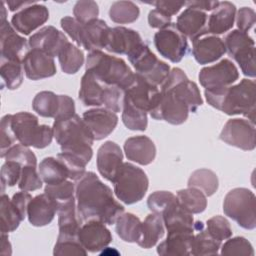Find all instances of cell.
<instances>
[{"label": "cell", "instance_id": "cell-46", "mask_svg": "<svg viewBox=\"0 0 256 256\" xmlns=\"http://www.w3.org/2000/svg\"><path fill=\"white\" fill-rule=\"evenodd\" d=\"M44 192L57 203V206L76 198V186L74 183L67 180L59 184L46 185Z\"/></svg>", "mask_w": 256, "mask_h": 256}, {"label": "cell", "instance_id": "cell-30", "mask_svg": "<svg viewBox=\"0 0 256 256\" xmlns=\"http://www.w3.org/2000/svg\"><path fill=\"white\" fill-rule=\"evenodd\" d=\"M107 88L108 86L97 79L91 72L86 71L81 79L79 98L85 106H102Z\"/></svg>", "mask_w": 256, "mask_h": 256}, {"label": "cell", "instance_id": "cell-12", "mask_svg": "<svg viewBox=\"0 0 256 256\" xmlns=\"http://www.w3.org/2000/svg\"><path fill=\"white\" fill-rule=\"evenodd\" d=\"M154 45L161 56L173 63H179L188 52L187 38L171 23L154 36Z\"/></svg>", "mask_w": 256, "mask_h": 256}, {"label": "cell", "instance_id": "cell-18", "mask_svg": "<svg viewBox=\"0 0 256 256\" xmlns=\"http://www.w3.org/2000/svg\"><path fill=\"white\" fill-rule=\"evenodd\" d=\"M49 19V11L45 5L32 4L17 12L11 20L14 29L23 34L30 35L44 25Z\"/></svg>", "mask_w": 256, "mask_h": 256}, {"label": "cell", "instance_id": "cell-51", "mask_svg": "<svg viewBox=\"0 0 256 256\" xmlns=\"http://www.w3.org/2000/svg\"><path fill=\"white\" fill-rule=\"evenodd\" d=\"M176 200L177 196L169 191H156L149 196L147 205L152 213L162 215L166 208Z\"/></svg>", "mask_w": 256, "mask_h": 256}, {"label": "cell", "instance_id": "cell-20", "mask_svg": "<svg viewBox=\"0 0 256 256\" xmlns=\"http://www.w3.org/2000/svg\"><path fill=\"white\" fill-rule=\"evenodd\" d=\"M83 120L90 129L94 140H102L108 137L118 124V116L116 113L104 109L95 108L83 113Z\"/></svg>", "mask_w": 256, "mask_h": 256}, {"label": "cell", "instance_id": "cell-41", "mask_svg": "<svg viewBox=\"0 0 256 256\" xmlns=\"http://www.w3.org/2000/svg\"><path fill=\"white\" fill-rule=\"evenodd\" d=\"M61 69L66 74H75L84 64L83 52L72 43L68 42L58 55Z\"/></svg>", "mask_w": 256, "mask_h": 256}, {"label": "cell", "instance_id": "cell-45", "mask_svg": "<svg viewBox=\"0 0 256 256\" xmlns=\"http://www.w3.org/2000/svg\"><path fill=\"white\" fill-rule=\"evenodd\" d=\"M87 250L81 244L79 237L58 236L54 247L53 254L55 256H70V255H87Z\"/></svg>", "mask_w": 256, "mask_h": 256}, {"label": "cell", "instance_id": "cell-7", "mask_svg": "<svg viewBox=\"0 0 256 256\" xmlns=\"http://www.w3.org/2000/svg\"><path fill=\"white\" fill-rule=\"evenodd\" d=\"M226 216L246 230L256 227V197L247 188H235L227 193L223 203Z\"/></svg>", "mask_w": 256, "mask_h": 256}, {"label": "cell", "instance_id": "cell-57", "mask_svg": "<svg viewBox=\"0 0 256 256\" xmlns=\"http://www.w3.org/2000/svg\"><path fill=\"white\" fill-rule=\"evenodd\" d=\"M256 20V13L250 7H242L237 13L236 21L238 30L248 33V31L254 26Z\"/></svg>", "mask_w": 256, "mask_h": 256}, {"label": "cell", "instance_id": "cell-61", "mask_svg": "<svg viewBox=\"0 0 256 256\" xmlns=\"http://www.w3.org/2000/svg\"><path fill=\"white\" fill-rule=\"evenodd\" d=\"M32 199H33L32 196L26 191L18 192V193L13 195L12 203L14 204L16 209L19 211V213L21 214L23 219H25V217L27 216L28 206H29Z\"/></svg>", "mask_w": 256, "mask_h": 256}, {"label": "cell", "instance_id": "cell-17", "mask_svg": "<svg viewBox=\"0 0 256 256\" xmlns=\"http://www.w3.org/2000/svg\"><path fill=\"white\" fill-rule=\"evenodd\" d=\"M78 237L83 247L92 253L105 249L112 242L110 230L105 226V223L98 220L83 223Z\"/></svg>", "mask_w": 256, "mask_h": 256}, {"label": "cell", "instance_id": "cell-13", "mask_svg": "<svg viewBox=\"0 0 256 256\" xmlns=\"http://www.w3.org/2000/svg\"><path fill=\"white\" fill-rule=\"evenodd\" d=\"M255 125L245 119H230L224 125L220 139L226 144L244 151L255 149Z\"/></svg>", "mask_w": 256, "mask_h": 256}, {"label": "cell", "instance_id": "cell-32", "mask_svg": "<svg viewBox=\"0 0 256 256\" xmlns=\"http://www.w3.org/2000/svg\"><path fill=\"white\" fill-rule=\"evenodd\" d=\"M193 214L186 211L178 202H173L162 213L163 222L168 232L179 230H194Z\"/></svg>", "mask_w": 256, "mask_h": 256}, {"label": "cell", "instance_id": "cell-9", "mask_svg": "<svg viewBox=\"0 0 256 256\" xmlns=\"http://www.w3.org/2000/svg\"><path fill=\"white\" fill-rule=\"evenodd\" d=\"M128 59L135 68L136 74L158 88L164 84L171 71L170 66L159 60L145 42L132 52Z\"/></svg>", "mask_w": 256, "mask_h": 256}, {"label": "cell", "instance_id": "cell-55", "mask_svg": "<svg viewBox=\"0 0 256 256\" xmlns=\"http://www.w3.org/2000/svg\"><path fill=\"white\" fill-rule=\"evenodd\" d=\"M13 115H5L1 120V158H5L8 151L16 145L17 138L12 127Z\"/></svg>", "mask_w": 256, "mask_h": 256}, {"label": "cell", "instance_id": "cell-16", "mask_svg": "<svg viewBox=\"0 0 256 256\" xmlns=\"http://www.w3.org/2000/svg\"><path fill=\"white\" fill-rule=\"evenodd\" d=\"M123 164V152L115 142L107 141L98 149L97 168L106 180L114 183Z\"/></svg>", "mask_w": 256, "mask_h": 256}, {"label": "cell", "instance_id": "cell-40", "mask_svg": "<svg viewBox=\"0 0 256 256\" xmlns=\"http://www.w3.org/2000/svg\"><path fill=\"white\" fill-rule=\"evenodd\" d=\"M188 187L197 188L209 197L217 192L219 180L216 173L212 170L198 169L191 174L188 180Z\"/></svg>", "mask_w": 256, "mask_h": 256}, {"label": "cell", "instance_id": "cell-64", "mask_svg": "<svg viewBox=\"0 0 256 256\" xmlns=\"http://www.w3.org/2000/svg\"><path fill=\"white\" fill-rule=\"evenodd\" d=\"M1 254L3 255H10L12 253V250H11V244L9 242V239H8V234H4V233H1Z\"/></svg>", "mask_w": 256, "mask_h": 256}, {"label": "cell", "instance_id": "cell-26", "mask_svg": "<svg viewBox=\"0 0 256 256\" xmlns=\"http://www.w3.org/2000/svg\"><path fill=\"white\" fill-rule=\"evenodd\" d=\"M226 53L224 41L214 35L201 37L193 41L192 54L195 60L201 64H210L219 60Z\"/></svg>", "mask_w": 256, "mask_h": 256}, {"label": "cell", "instance_id": "cell-21", "mask_svg": "<svg viewBox=\"0 0 256 256\" xmlns=\"http://www.w3.org/2000/svg\"><path fill=\"white\" fill-rule=\"evenodd\" d=\"M66 35L53 26H46L33 34L29 39V47L58 57L62 48L68 43Z\"/></svg>", "mask_w": 256, "mask_h": 256}, {"label": "cell", "instance_id": "cell-29", "mask_svg": "<svg viewBox=\"0 0 256 256\" xmlns=\"http://www.w3.org/2000/svg\"><path fill=\"white\" fill-rule=\"evenodd\" d=\"M236 12V6L233 3L229 1L219 2L208 19L207 33L215 36L228 32L234 25Z\"/></svg>", "mask_w": 256, "mask_h": 256}, {"label": "cell", "instance_id": "cell-42", "mask_svg": "<svg viewBox=\"0 0 256 256\" xmlns=\"http://www.w3.org/2000/svg\"><path fill=\"white\" fill-rule=\"evenodd\" d=\"M110 19L117 24H130L140 16L139 7L131 1H116L109 10Z\"/></svg>", "mask_w": 256, "mask_h": 256}, {"label": "cell", "instance_id": "cell-14", "mask_svg": "<svg viewBox=\"0 0 256 256\" xmlns=\"http://www.w3.org/2000/svg\"><path fill=\"white\" fill-rule=\"evenodd\" d=\"M239 79V71L229 59H223L219 63L203 68L199 73L200 84L205 89L227 87Z\"/></svg>", "mask_w": 256, "mask_h": 256}, {"label": "cell", "instance_id": "cell-36", "mask_svg": "<svg viewBox=\"0 0 256 256\" xmlns=\"http://www.w3.org/2000/svg\"><path fill=\"white\" fill-rule=\"evenodd\" d=\"M117 235L125 242L137 243L141 235L142 222L132 213H123L116 221Z\"/></svg>", "mask_w": 256, "mask_h": 256}, {"label": "cell", "instance_id": "cell-50", "mask_svg": "<svg viewBox=\"0 0 256 256\" xmlns=\"http://www.w3.org/2000/svg\"><path fill=\"white\" fill-rule=\"evenodd\" d=\"M57 158L64 164L66 167L68 173H69V179L73 181L79 180L86 172V163L81 160L80 158L69 154V153H64L61 152L57 155Z\"/></svg>", "mask_w": 256, "mask_h": 256}, {"label": "cell", "instance_id": "cell-38", "mask_svg": "<svg viewBox=\"0 0 256 256\" xmlns=\"http://www.w3.org/2000/svg\"><path fill=\"white\" fill-rule=\"evenodd\" d=\"M0 219L1 233L4 234L15 231L19 227L20 223L24 220L19 211L12 203V200H10L9 197L4 193L1 195Z\"/></svg>", "mask_w": 256, "mask_h": 256}, {"label": "cell", "instance_id": "cell-28", "mask_svg": "<svg viewBox=\"0 0 256 256\" xmlns=\"http://www.w3.org/2000/svg\"><path fill=\"white\" fill-rule=\"evenodd\" d=\"M124 152L128 160L146 166L155 160L156 146L147 136H134L125 141Z\"/></svg>", "mask_w": 256, "mask_h": 256}, {"label": "cell", "instance_id": "cell-39", "mask_svg": "<svg viewBox=\"0 0 256 256\" xmlns=\"http://www.w3.org/2000/svg\"><path fill=\"white\" fill-rule=\"evenodd\" d=\"M32 107L38 115L55 119L60 109V96L51 91H42L35 96Z\"/></svg>", "mask_w": 256, "mask_h": 256}, {"label": "cell", "instance_id": "cell-48", "mask_svg": "<svg viewBox=\"0 0 256 256\" xmlns=\"http://www.w3.org/2000/svg\"><path fill=\"white\" fill-rule=\"evenodd\" d=\"M206 230L216 240L222 242L232 236V229L229 221L223 216H214L207 221Z\"/></svg>", "mask_w": 256, "mask_h": 256}, {"label": "cell", "instance_id": "cell-19", "mask_svg": "<svg viewBox=\"0 0 256 256\" xmlns=\"http://www.w3.org/2000/svg\"><path fill=\"white\" fill-rule=\"evenodd\" d=\"M22 64L26 77L33 81L49 78L57 73L54 58L40 50L31 49Z\"/></svg>", "mask_w": 256, "mask_h": 256}, {"label": "cell", "instance_id": "cell-10", "mask_svg": "<svg viewBox=\"0 0 256 256\" xmlns=\"http://www.w3.org/2000/svg\"><path fill=\"white\" fill-rule=\"evenodd\" d=\"M226 51L239 64L245 76L254 78L255 70V42L248 35L240 30L230 32L224 41Z\"/></svg>", "mask_w": 256, "mask_h": 256}, {"label": "cell", "instance_id": "cell-23", "mask_svg": "<svg viewBox=\"0 0 256 256\" xmlns=\"http://www.w3.org/2000/svg\"><path fill=\"white\" fill-rule=\"evenodd\" d=\"M208 16L206 12L187 8L177 18L176 27L186 37L192 41L207 35Z\"/></svg>", "mask_w": 256, "mask_h": 256}, {"label": "cell", "instance_id": "cell-49", "mask_svg": "<svg viewBox=\"0 0 256 256\" xmlns=\"http://www.w3.org/2000/svg\"><path fill=\"white\" fill-rule=\"evenodd\" d=\"M6 161H14L19 163L22 167L24 166H36L37 158L35 154L29 149V147L22 144L14 145L5 156Z\"/></svg>", "mask_w": 256, "mask_h": 256}, {"label": "cell", "instance_id": "cell-56", "mask_svg": "<svg viewBox=\"0 0 256 256\" xmlns=\"http://www.w3.org/2000/svg\"><path fill=\"white\" fill-rule=\"evenodd\" d=\"M82 23L77 21L75 18L66 16L61 19V27L62 29L72 38V40L80 47L81 44V35L83 29Z\"/></svg>", "mask_w": 256, "mask_h": 256}, {"label": "cell", "instance_id": "cell-31", "mask_svg": "<svg viewBox=\"0 0 256 256\" xmlns=\"http://www.w3.org/2000/svg\"><path fill=\"white\" fill-rule=\"evenodd\" d=\"M59 236L78 237L82 223L77 215L76 198L58 205Z\"/></svg>", "mask_w": 256, "mask_h": 256}, {"label": "cell", "instance_id": "cell-59", "mask_svg": "<svg viewBox=\"0 0 256 256\" xmlns=\"http://www.w3.org/2000/svg\"><path fill=\"white\" fill-rule=\"evenodd\" d=\"M59 96H60V109L55 120L68 119L74 116L76 114L74 100L67 95H59Z\"/></svg>", "mask_w": 256, "mask_h": 256}, {"label": "cell", "instance_id": "cell-6", "mask_svg": "<svg viewBox=\"0 0 256 256\" xmlns=\"http://www.w3.org/2000/svg\"><path fill=\"white\" fill-rule=\"evenodd\" d=\"M12 127L17 141L27 147L46 148L54 137L53 128L48 125H39L37 116L29 112H19L13 115Z\"/></svg>", "mask_w": 256, "mask_h": 256}, {"label": "cell", "instance_id": "cell-8", "mask_svg": "<svg viewBox=\"0 0 256 256\" xmlns=\"http://www.w3.org/2000/svg\"><path fill=\"white\" fill-rule=\"evenodd\" d=\"M149 187V179L146 173L139 167L124 163L114 181V193L116 197L127 205L140 202Z\"/></svg>", "mask_w": 256, "mask_h": 256}, {"label": "cell", "instance_id": "cell-2", "mask_svg": "<svg viewBox=\"0 0 256 256\" xmlns=\"http://www.w3.org/2000/svg\"><path fill=\"white\" fill-rule=\"evenodd\" d=\"M75 186L77 215L82 224L98 220L112 225L124 213V206L115 200L111 188L104 184L95 173L85 172L76 181Z\"/></svg>", "mask_w": 256, "mask_h": 256}, {"label": "cell", "instance_id": "cell-1", "mask_svg": "<svg viewBox=\"0 0 256 256\" xmlns=\"http://www.w3.org/2000/svg\"><path fill=\"white\" fill-rule=\"evenodd\" d=\"M203 104L197 84L180 68H173L160 88L156 108L149 114L155 120H164L172 125H181L189 113H195Z\"/></svg>", "mask_w": 256, "mask_h": 256}, {"label": "cell", "instance_id": "cell-53", "mask_svg": "<svg viewBox=\"0 0 256 256\" xmlns=\"http://www.w3.org/2000/svg\"><path fill=\"white\" fill-rule=\"evenodd\" d=\"M22 166L14 161H6L0 172L1 184H2V194L4 193L5 187H13L19 183L21 174H22Z\"/></svg>", "mask_w": 256, "mask_h": 256}, {"label": "cell", "instance_id": "cell-63", "mask_svg": "<svg viewBox=\"0 0 256 256\" xmlns=\"http://www.w3.org/2000/svg\"><path fill=\"white\" fill-rule=\"evenodd\" d=\"M7 3V5H8V7H9V9H10V11H17V10H19V9H21V8H25V7H27V6H30V5H32V4H35V3H37V2H34V1H13V0H9V1H7L6 2Z\"/></svg>", "mask_w": 256, "mask_h": 256}, {"label": "cell", "instance_id": "cell-3", "mask_svg": "<svg viewBox=\"0 0 256 256\" xmlns=\"http://www.w3.org/2000/svg\"><path fill=\"white\" fill-rule=\"evenodd\" d=\"M255 82L243 79L237 85L216 89H205L208 104L229 115H243L254 124L255 120Z\"/></svg>", "mask_w": 256, "mask_h": 256}, {"label": "cell", "instance_id": "cell-52", "mask_svg": "<svg viewBox=\"0 0 256 256\" xmlns=\"http://www.w3.org/2000/svg\"><path fill=\"white\" fill-rule=\"evenodd\" d=\"M222 255H254V249L252 244L244 237H235L229 240L221 246Z\"/></svg>", "mask_w": 256, "mask_h": 256}, {"label": "cell", "instance_id": "cell-58", "mask_svg": "<svg viewBox=\"0 0 256 256\" xmlns=\"http://www.w3.org/2000/svg\"><path fill=\"white\" fill-rule=\"evenodd\" d=\"M171 16L163 13L158 9L151 10L148 15V23L151 28L164 29L171 24Z\"/></svg>", "mask_w": 256, "mask_h": 256}, {"label": "cell", "instance_id": "cell-34", "mask_svg": "<svg viewBox=\"0 0 256 256\" xmlns=\"http://www.w3.org/2000/svg\"><path fill=\"white\" fill-rule=\"evenodd\" d=\"M222 242L214 239L205 229L203 222L194 223V239L191 255H214L218 254Z\"/></svg>", "mask_w": 256, "mask_h": 256}, {"label": "cell", "instance_id": "cell-47", "mask_svg": "<svg viewBox=\"0 0 256 256\" xmlns=\"http://www.w3.org/2000/svg\"><path fill=\"white\" fill-rule=\"evenodd\" d=\"M74 18L82 24H87L98 19L99 7L95 1L81 0L76 2L73 9Z\"/></svg>", "mask_w": 256, "mask_h": 256}, {"label": "cell", "instance_id": "cell-37", "mask_svg": "<svg viewBox=\"0 0 256 256\" xmlns=\"http://www.w3.org/2000/svg\"><path fill=\"white\" fill-rule=\"evenodd\" d=\"M177 199L180 205L191 214H200L207 207V196L194 187L178 191Z\"/></svg>", "mask_w": 256, "mask_h": 256}, {"label": "cell", "instance_id": "cell-43", "mask_svg": "<svg viewBox=\"0 0 256 256\" xmlns=\"http://www.w3.org/2000/svg\"><path fill=\"white\" fill-rule=\"evenodd\" d=\"M24 68L22 62L1 61L0 74L2 78V86L9 90L19 88L24 80Z\"/></svg>", "mask_w": 256, "mask_h": 256}, {"label": "cell", "instance_id": "cell-54", "mask_svg": "<svg viewBox=\"0 0 256 256\" xmlns=\"http://www.w3.org/2000/svg\"><path fill=\"white\" fill-rule=\"evenodd\" d=\"M42 178L37 172L36 166H24L22 168V174L18 187L22 191L30 192L38 190L42 187Z\"/></svg>", "mask_w": 256, "mask_h": 256}, {"label": "cell", "instance_id": "cell-25", "mask_svg": "<svg viewBox=\"0 0 256 256\" xmlns=\"http://www.w3.org/2000/svg\"><path fill=\"white\" fill-rule=\"evenodd\" d=\"M194 239V230H179L168 232V237L160 243L157 253L161 256H188L191 255Z\"/></svg>", "mask_w": 256, "mask_h": 256}, {"label": "cell", "instance_id": "cell-11", "mask_svg": "<svg viewBox=\"0 0 256 256\" xmlns=\"http://www.w3.org/2000/svg\"><path fill=\"white\" fill-rule=\"evenodd\" d=\"M160 90L157 86L148 82L142 76L134 73V78L128 87L124 90L123 102H126L135 108L152 112L159 101Z\"/></svg>", "mask_w": 256, "mask_h": 256}, {"label": "cell", "instance_id": "cell-60", "mask_svg": "<svg viewBox=\"0 0 256 256\" xmlns=\"http://www.w3.org/2000/svg\"><path fill=\"white\" fill-rule=\"evenodd\" d=\"M149 4H152L155 6L156 9L162 11L163 13L169 15V16H174L176 15L181 8H183L186 5V2L183 1H154L150 2Z\"/></svg>", "mask_w": 256, "mask_h": 256}, {"label": "cell", "instance_id": "cell-4", "mask_svg": "<svg viewBox=\"0 0 256 256\" xmlns=\"http://www.w3.org/2000/svg\"><path fill=\"white\" fill-rule=\"evenodd\" d=\"M52 128L62 152L72 154L86 164L91 161L94 137L83 118L75 114L68 119L55 120Z\"/></svg>", "mask_w": 256, "mask_h": 256}, {"label": "cell", "instance_id": "cell-15", "mask_svg": "<svg viewBox=\"0 0 256 256\" xmlns=\"http://www.w3.org/2000/svg\"><path fill=\"white\" fill-rule=\"evenodd\" d=\"M28 46L29 42L20 36L8 21L1 23V61L23 62L25 56L30 51Z\"/></svg>", "mask_w": 256, "mask_h": 256}, {"label": "cell", "instance_id": "cell-33", "mask_svg": "<svg viewBox=\"0 0 256 256\" xmlns=\"http://www.w3.org/2000/svg\"><path fill=\"white\" fill-rule=\"evenodd\" d=\"M164 234L165 225L162 216L156 213L149 214L144 222H142L141 235L137 244L144 249L152 248L158 243Z\"/></svg>", "mask_w": 256, "mask_h": 256}, {"label": "cell", "instance_id": "cell-5", "mask_svg": "<svg viewBox=\"0 0 256 256\" xmlns=\"http://www.w3.org/2000/svg\"><path fill=\"white\" fill-rule=\"evenodd\" d=\"M86 71L91 72L105 85L116 86L123 91L134 78V73L123 59L102 51H93L88 54Z\"/></svg>", "mask_w": 256, "mask_h": 256}, {"label": "cell", "instance_id": "cell-35", "mask_svg": "<svg viewBox=\"0 0 256 256\" xmlns=\"http://www.w3.org/2000/svg\"><path fill=\"white\" fill-rule=\"evenodd\" d=\"M39 174L47 185L59 184L69 178V173L64 164L54 157H47L39 165Z\"/></svg>", "mask_w": 256, "mask_h": 256}, {"label": "cell", "instance_id": "cell-27", "mask_svg": "<svg viewBox=\"0 0 256 256\" xmlns=\"http://www.w3.org/2000/svg\"><path fill=\"white\" fill-rule=\"evenodd\" d=\"M110 31L111 28L105 21L101 19H96L87 24H84L80 47H83L85 50L90 52L101 51V49H105L109 39Z\"/></svg>", "mask_w": 256, "mask_h": 256}, {"label": "cell", "instance_id": "cell-62", "mask_svg": "<svg viewBox=\"0 0 256 256\" xmlns=\"http://www.w3.org/2000/svg\"><path fill=\"white\" fill-rule=\"evenodd\" d=\"M219 4V1L214 0H193L186 2L187 8H193L200 11H213Z\"/></svg>", "mask_w": 256, "mask_h": 256}, {"label": "cell", "instance_id": "cell-44", "mask_svg": "<svg viewBox=\"0 0 256 256\" xmlns=\"http://www.w3.org/2000/svg\"><path fill=\"white\" fill-rule=\"evenodd\" d=\"M122 121L132 131H145L148 126L147 112L139 110L134 106L123 102Z\"/></svg>", "mask_w": 256, "mask_h": 256}, {"label": "cell", "instance_id": "cell-22", "mask_svg": "<svg viewBox=\"0 0 256 256\" xmlns=\"http://www.w3.org/2000/svg\"><path fill=\"white\" fill-rule=\"evenodd\" d=\"M143 42L137 31L125 27H115L111 28L105 49L111 53L129 56Z\"/></svg>", "mask_w": 256, "mask_h": 256}, {"label": "cell", "instance_id": "cell-24", "mask_svg": "<svg viewBox=\"0 0 256 256\" xmlns=\"http://www.w3.org/2000/svg\"><path fill=\"white\" fill-rule=\"evenodd\" d=\"M57 203L46 193L34 197L27 211V216L31 225L43 227L49 225L57 213Z\"/></svg>", "mask_w": 256, "mask_h": 256}]
</instances>
